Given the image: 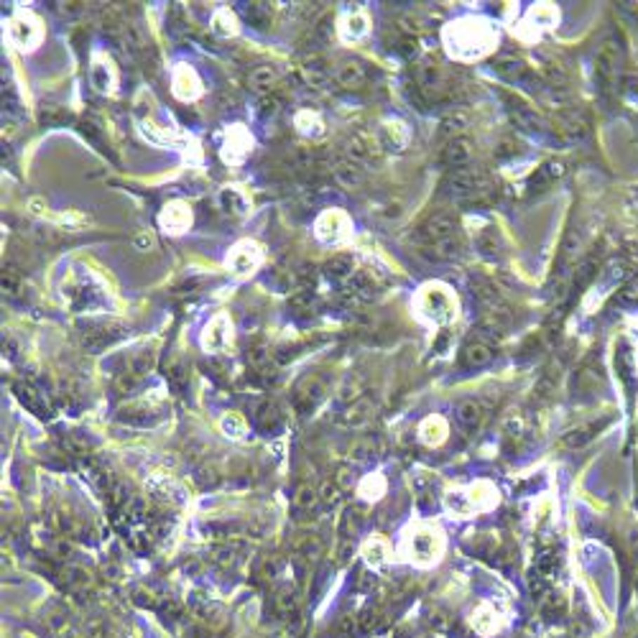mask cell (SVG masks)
Returning a JSON list of instances; mask_svg holds the SVG:
<instances>
[{"label":"cell","mask_w":638,"mask_h":638,"mask_svg":"<svg viewBox=\"0 0 638 638\" xmlns=\"http://www.w3.org/2000/svg\"><path fill=\"white\" fill-rule=\"evenodd\" d=\"M268 360H271V352H268L263 345H255V347L251 350V363L255 365V368H263Z\"/></svg>","instance_id":"83f0119b"},{"label":"cell","mask_w":638,"mask_h":638,"mask_svg":"<svg viewBox=\"0 0 638 638\" xmlns=\"http://www.w3.org/2000/svg\"><path fill=\"white\" fill-rule=\"evenodd\" d=\"M434 544H439L434 531H416L411 533V554L419 559H434L437 549Z\"/></svg>","instance_id":"4fadbf2b"},{"label":"cell","mask_w":638,"mask_h":638,"mask_svg":"<svg viewBox=\"0 0 638 638\" xmlns=\"http://www.w3.org/2000/svg\"><path fill=\"white\" fill-rule=\"evenodd\" d=\"M317 500H319V493H317L312 485L304 483L296 488L294 498H291V508H294V513H312Z\"/></svg>","instance_id":"9a60e30c"},{"label":"cell","mask_w":638,"mask_h":638,"mask_svg":"<svg viewBox=\"0 0 638 638\" xmlns=\"http://www.w3.org/2000/svg\"><path fill=\"white\" fill-rule=\"evenodd\" d=\"M511 112H513V120H516L521 128H526V131H536V128L541 126L539 115H536L529 105H524V102H516V105L511 107Z\"/></svg>","instance_id":"e0dca14e"},{"label":"cell","mask_w":638,"mask_h":638,"mask_svg":"<svg viewBox=\"0 0 638 638\" xmlns=\"http://www.w3.org/2000/svg\"><path fill=\"white\" fill-rule=\"evenodd\" d=\"M319 493H322L319 498H322L327 505H335L337 500H340V491H337V485H332V483L322 485V491H319Z\"/></svg>","instance_id":"f1b7e54d"},{"label":"cell","mask_w":638,"mask_h":638,"mask_svg":"<svg viewBox=\"0 0 638 638\" xmlns=\"http://www.w3.org/2000/svg\"><path fill=\"white\" fill-rule=\"evenodd\" d=\"M230 343V327H227V317L218 314L207 327V335H204V347L207 350H220L225 345Z\"/></svg>","instance_id":"ba28073f"},{"label":"cell","mask_w":638,"mask_h":638,"mask_svg":"<svg viewBox=\"0 0 638 638\" xmlns=\"http://www.w3.org/2000/svg\"><path fill=\"white\" fill-rule=\"evenodd\" d=\"M322 552H324V544L317 533H299V536L291 541V554L302 557V559H307V561L319 559Z\"/></svg>","instance_id":"8992f818"},{"label":"cell","mask_w":638,"mask_h":638,"mask_svg":"<svg viewBox=\"0 0 638 638\" xmlns=\"http://www.w3.org/2000/svg\"><path fill=\"white\" fill-rule=\"evenodd\" d=\"M496 613L491 611V608H480V611H475V616H472V625H475L477 633H493L496 628H498V620H496Z\"/></svg>","instance_id":"d6986e66"},{"label":"cell","mask_w":638,"mask_h":638,"mask_svg":"<svg viewBox=\"0 0 638 638\" xmlns=\"http://www.w3.org/2000/svg\"><path fill=\"white\" fill-rule=\"evenodd\" d=\"M192 225V212L184 202H171L161 212V227L166 232H184Z\"/></svg>","instance_id":"3957f363"},{"label":"cell","mask_w":638,"mask_h":638,"mask_svg":"<svg viewBox=\"0 0 638 638\" xmlns=\"http://www.w3.org/2000/svg\"><path fill=\"white\" fill-rule=\"evenodd\" d=\"M457 421H460V427L467 429V432H472V429L480 427V421H483V404L480 401H463L460 406H457Z\"/></svg>","instance_id":"7c38bea8"},{"label":"cell","mask_w":638,"mask_h":638,"mask_svg":"<svg viewBox=\"0 0 638 638\" xmlns=\"http://www.w3.org/2000/svg\"><path fill=\"white\" fill-rule=\"evenodd\" d=\"M365 559L371 561L373 567H378V564H383L386 561V544L380 539H373L368 547H365Z\"/></svg>","instance_id":"d4e9b609"},{"label":"cell","mask_w":638,"mask_h":638,"mask_svg":"<svg viewBox=\"0 0 638 638\" xmlns=\"http://www.w3.org/2000/svg\"><path fill=\"white\" fill-rule=\"evenodd\" d=\"M276 82V69L274 67H255V69L251 72V84L255 87V90H268L271 84Z\"/></svg>","instance_id":"ffe728a7"},{"label":"cell","mask_w":638,"mask_h":638,"mask_svg":"<svg viewBox=\"0 0 638 638\" xmlns=\"http://www.w3.org/2000/svg\"><path fill=\"white\" fill-rule=\"evenodd\" d=\"M327 274H332V276H347V274H352V258H350V255H345V253L335 255V258L327 263Z\"/></svg>","instance_id":"603a6c76"},{"label":"cell","mask_w":638,"mask_h":638,"mask_svg":"<svg viewBox=\"0 0 638 638\" xmlns=\"http://www.w3.org/2000/svg\"><path fill=\"white\" fill-rule=\"evenodd\" d=\"M465 126H467V115H465V112H449L447 118L442 120V133L455 138L457 131H463Z\"/></svg>","instance_id":"cb8c5ba5"},{"label":"cell","mask_w":638,"mask_h":638,"mask_svg":"<svg viewBox=\"0 0 638 638\" xmlns=\"http://www.w3.org/2000/svg\"><path fill=\"white\" fill-rule=\"evenodd\" d=\"M335 176L343 187H358V184L363 182L365 174H363V168H360V164L355 161V159H345V161H340L335 166Z\"/></svg>","instance_id":"5bb4252c"},{"label":"cell","mask_w":638,"mask_h":638,"mask_svg":"<svg viewBox=\"0 0 638 638\" xmlns=\"http://www.w3.org/2000/svg\"><path fill=\"white\" fill-rule=\"evenodd\" d=\"M561 174H564V166H561L559 161H549V164H544V166H541L536 174H533L531 184H533V187H544V184L557 182Z\"/></svg>","instance_id":"ac0fdd59"},{"label":"cell","mask_w":638,"mask_h":638,"mask_svg":"<svg viewBox=\"0 0 638 638\" xmlns=\"http://www.w3.org/2000/svg\"><path fill=\"white\" fill-rule=\"evenodd\" d=\"M258 263H260V251H258V246H253V243H240V246L230 253V258H227V266H230L235 274H248V271H253Z\"/></svg>","instance_id":"277c9868"},{"label":"cell","mask_w":638,"mask_h":638,"mask_svg":"<svg viewBox=\"0 0 638 638\" xmlns=\"http://www.w3.org/2000/svg\"><path fill=\"white\" fill-rule=\"evenodd\" d=\"M335 79L343 87H363L368 82V69H365L360 62H343L340 67L335 69Z\"/></svg>","instance_id":"52a82bcc"},{"label":"cell","mask_w":638,"mask_h":638,"mask_svg":"<svg viewBox=\"0 0 638 638\" xmlns=\"http://www.w3.org/2000/svg\"><path fill=\"white\" fill-rule=\"evenodd\" d=\"M174 87H176V95L182 100H192L199 95V79H197V74L190 69V67H179V69L174 72Z\"/></svg>","instance_id":"8fae6325"},{"label":"cell","mask_w":638,"mask_h":638,"mask_svg":"<svg viewBox=\"0 0 638 638\" xmlns=\"http://www.w3.org/2000/svg\"><path fill=\"white\" fill-rule=\"evenodd\" d=\"M470 156H472V148H470V143L465 138H452L449 140V146L444 148V154H442V159H444V164H449V166L455 168H465V164L470 161Z\"/></svg>","instance_id":"30bf717a"},{"label":"cell","mask_w":638,"mask_h":638,"mask_svg":"<svg viewBox=\"0 0 638 638\" xmlns=\"http://www.w3.org/2000/svg\"><path fill=\"white\" fill-rule=\"evenodd\" d=\"M296 126H299V131L304 135H322V123L312 112H299L296 115Z\"/></svg>","instance_id":"44dd1931"},{"label":"cell","mask_w":638,"mask_h":638,"mask_svg":"<svg viewBox=\"0 0 638 638\" xmlns=\"http://www.w3.org/2000/svg\"><path fill=\"white\" fill-rule=\"evenodd\" d=\"M11 36H13V41L21 49H34L36 44H39V39H41V28H39V23L34 18L21 15V18H15L11 23Z\"/></svg>","instance_id":"7a4b0ae2"},{"label":"cell","mask_w":638,"mask_h":638,"mask_svg":"<svg viewBox=\"0 0 638 638\" xmlns=\"http://www.w3.org/2000/svg\"><path fill=\"white\" fill-rule=\"evenodd\" d=\"M444 434H447V424L439 416H432V419L421 424V439L427 444H439L444 439Z\"/></svg>","instance_id":"2e32d148"},{"label":"cell","mask_w":638,"mask_h":638,"mask_svg":"<svg viewBox=\"0 0 638 638\" xmlns=\"http://www.w3.org/2000/svg\"><path fill=\"white\" fill-rule=\"evenodd\" d=\"M220 199L225 202V207H232V212H246V199L240 197L238 190H225Z\"/></svg>","instance_id":"4316f807"},{"label":"cell","mask_w":638,"mask_h":638,"mask_svg":"<svg viewBox=\"0 0 638 638\" xmlns=\"http://www.w3.org/2000/svg\"><path fill=\"white\" fill-rule=\"evenodd\" d=\"M15 391H18V399H21L23 404H26V406L31 408V411H34V414L44 416V414H41V411H44V408H41L44 399L34 391V388H31V386H15Z\"/></svg>","instance_id":"7402d4cb"},{"label":"cell","mask_w":638,"mask_h":638,"mask_svg":"<svg viewBox=\"0 0 638 638\" xmlns=\"http://www.w3.org/2000/svg\"><path fill=\"white\" fill-rule=\"evenodd\" d=\"M345 227H347V220L335 210L324 212L322 218L317 220V235H319L324 243H337V240L345 235Z\"/></svg>","instance_id":"5b68a950"},{"label":"cell","mask_w":638,"mask_h":638,"mask_svg":"<svg viewBox=\"0 0 638 638\" xmlns=\"http://www.w3.org/2000/svg\"><path fill=\"white\" fill-rule=\"evenodd\" d=\"M222 429L227 432V437H243L246 434V421L240 419L238 414H230L222 419Z\"/></svg>","instance_id":"484cf974"},{"label":"cell","mask_w":638,"mask_h":638,"mask_svg":"<svg viewBox=\"0 0 638 638\" xmlns=\"http://www.w3.org/2000/svg\"><path fill=\"white\" fill-rule=\"evenodd\" d=\"M296 608H299V597H296L294 587H281L274 595V616L281 620L296 618Z\"/></svg>","instance_id":"9c48e42d"},{"label":"cell","mask_w":638,"mask_h":638,"mask_svg":"<svg viewBox=\"0 0 638 638\" xmlns=\"http://www.w3.org/2000/svg\"><path fill=\"white\" fill-rule=\"evenodd\" d=\"M419 238L427 240L429 246H437V243H442V240H447V238H455V220H452V215H449V212H437V215H432L427 222L421 225Z\"/></svg>","instance_id":"6da1fadb"}]
</instances>
